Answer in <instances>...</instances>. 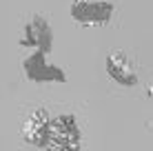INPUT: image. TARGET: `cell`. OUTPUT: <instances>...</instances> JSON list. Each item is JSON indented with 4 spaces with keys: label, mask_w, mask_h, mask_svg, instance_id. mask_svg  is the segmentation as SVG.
I'll list each match as a JSON object with an SVG mask.
<instances>
[{
    "label": "cell",
    "mask_w": 153,
    "mask_h": 151,
    "mask_svg": "<svg viewBox=\"0 0 153 151\" xmlns=\"http://www.w3.org/2000/svg\"><path fill=\"white\" fill-rule=\"evenodd\" d=\"M47 151H82V129L73 113H56L49 122Z\"/></svg>",
    "instance_id": "6da1fadb"
},
{
    "label": "cell",
    "mask_w": 153,
    "mask_h": 151,
    "mask_svg": "<svg viewBox=\"0 0 153 151\" xmlns=\"http://www.w3.org/2000/svg\"><path fill=\"white\" fill-rule=\"evenodd\" d=\"M22 71L25 78L36 85H65L67 74L62 67L49 62V56L42 51H31L22 60Z\"/></svg>",
    "instance_id": "7a4b0ae2"
},
{
    "label": "cell",
    "mask_w": 153,
    "mask_h": 151,
    "mask_svg": "<svg viewBox=\"0 0 153 151\" xmlns=\"http://www.w3.org/2000/svg\"><path fill=\"white\" fill-rule=\"evenodd\" d=\"M115 16V2L111 0H73L71 18L82 27H107Z\"/></svg>",
    "instance_id": "3957f363"
},
{
    "label": "cell",
    "mask_w": 153,
    "mask_h": 151,
    "mask_svg": "<svg viewBox=\"0 0 153 151\" xmlns=\"http://www.w3.org/2000/svg\"><path fill=\"white\" fill-rule=\"evenodd\" d=\"M20 47L25 49H33V51H42L49 56L53 49V27L45 16L36 13L25 22L22 27V36L18 40Z\"/></svg>",
    "instance_id": "277c9868"
},
{
    "label": "cell",
    "mask_w": 153,
    "mask_h": 151,
    "mask_svg": "<svg viewBox=\"0 0 153 151\" xmlns=\"http://www.w3.org/2000/svg\"><path fill=\"white\" fill-rule=\"evenodd\" d=\"M104 67H107V76L111 78L118 87L133 89V87L140 85L138 69H135L133 60L129 58V54H126L124 49H113V51H109Z\"/></svg>",
    "instance_id": "5b68a950"
},
{
    "label": "cell",
    "mask_w": 153,
    "mask_h": 151,
    "mask_svg": "<svg viewBox=\"0 0 153 151\" xmlns=\"http://www.w3.org/2000/svg\"><path fill=\"white\" fill-rule=\"evenodd\" d=\"M49 122H51V113L47 111L45 107H36L22 124L25 142L33 144V147H38V149H45L47 140H49Z\"/></svg>",
    "instance_id": "8992f818"
}]
</instances>
